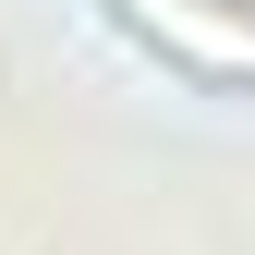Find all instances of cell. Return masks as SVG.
I'll list each match as a JSON object with an SVG mask.
<instances>
[{"label":"cell","instance_id":"cell-1","mask_svg":"<svg viewBox=\"0 0 255 255\" xmlns=\"http://www.w3.org/2000/svg\"><path fill=\"white\" fill-rule=\"evenodd\" d=\"M110 12L134 24L146 49L195 61V73H255V24H243V12H219V0H110Z\"/></svg>","mask_w":255,"mask_h":255}]
</instances>
